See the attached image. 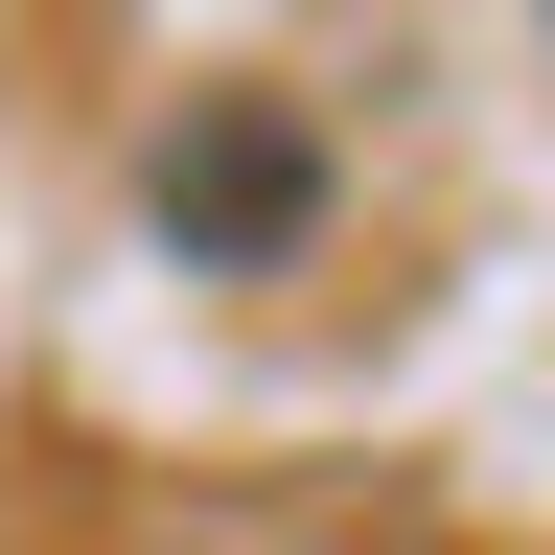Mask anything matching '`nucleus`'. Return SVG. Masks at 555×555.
I'll return each instance as SVG.
<instances>
[{
  "instance_id": "nucleus-1",
  "label": "nucleus",
  "mask_w": 555,
  "mask_h": 555,
  "mask_svg": "<svg viewBox=\"0 0 555 555\" xmlns=\"http://www.w3.org/2000/svg\"><path fill=\"white\" fill-rule=\"evenodd\" d=\"M301 208H324V139L278 116V93H208L185 139H163V255H301Z\"/></svg>"
}]
</instances>
